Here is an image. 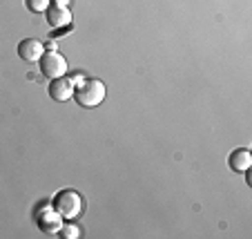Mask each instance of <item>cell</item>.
<instances>
[{
	"label": "cell",
	"mask_w": 252,
	"mask_h": 239,
	"mask_svg": "<svg viewBox=\"0 0 252 239\" xmlns=\"http://www.w3.org/2000/svg\"><path fill=\"white\" fill-rule=\"evenodd\" d=\"M105 83L98 81V78H83L76 87H74V96L71 99L76 101L81 107L85 110H92V107H98L105 101Z\"/></svg>",
	"instance_id": "obj_1"
},
{
	"label": "cell",
	"mask_w": 252,
	"mask_h": 239,
	"mask_svg": "<svg viewBox=\"0 0 252 239\" xmlns=\"http://www.w3.org/2000/svg\"><path fill=\"white\" fill-rule=\"evenodd\" d=\"M52 206L63 219H69L74 221L76 217L83 215V197L78 195L76 190H71V188H65V190H58L52 199Z\"/></svg>",
	"instance_id": "obj_2"
},
{
	"label": "cell",
	"mask_w": 252,
	"mask_h": 239,
	"mask_svg": "<svg viewBox=\"0 0 252 239\" xmlns=\"http://www.w3.org/2000/svg\"><path fill=\"white\" fill-rule=\"evenodd\" d=\"M38 67H40V72H43V76H47L52 81V78L65 76L67 74V58L58 49H45V54L38 61Z\"/></svg>",
	"instance_id": "obj_3"
},
{
	"label": "cell",
	"mask_w": 252,
	"mask_h": 239,
	"mask_svg": "<svg viewBox=\"0 0 252 239\" xmlns=\"http://www.w3.org/2000/svg\"><path fill=\"white\" fill-rule=\"evenodd\" d=\"M33 221H36V226H38L45 235H58V230H61V226H63V217L54 210L52 204H40V206L33 210Z\"/></svg>",
	"instance_id": "obj_4"
},
{
	"label": "cell",
	"mask_w": 252,
	"mask_h": 239,
	"mask_svg": "<svg viewBox=\"0 0 252 239\" xmlns=\"http://www.w3.org/2000/svg\"><path fill=\"white\" fill-rule=\"evenodd\" d=\"M74 81H71L69 76H58V78H52V83H49V96H52V101H56V103H65V101H69L71 96H74Z\"/></svg>",
	"instance_id": "obj_5"
},
{
	"label": "cell",
	"mask_w": 252,
	"mask_h": 239,
	"mask_svg": "<svg viewBox=\"0 0 252 239\" xmlns=\"http://www.w3.org/2000/svg\"><path fill=\"white\" fill-rule=\"evenodd\" d=\"M16 52L25 63H38L40 56L45 54V45L38 38H23L16 47Z\"/></svg>",
	"instance_id": "obj_6"
},
{
	"label": "cell",
	"mask_w": 252,
	"mask_h": 239,
	"mask_svg": "<svg viewBox=\"0 0 252 239\" xmlns=\"http://www.w3.org/2000/svg\"><path fill=\"white\" fill-rule=\"evenodd\" d=\"M45 16H47L49 27H54V29L69 27V23H71V11L67 5H56V2H52V5L47 7V11H45Z\"/></svg>",
	"instance_id": "obj_7"
},
{
	"label": "cell",
	"mask_w": 252,
	"mask_h": 239,
	"mask_svg": "<svg viewBox=\"0 0 252 239\" xmlns=\"http://www.w3.org/2000/svg\"><path fill=\"white\" fill-rule=\"evenodd\" d=\"M228 166L230 170H234V172H248L252 166V154L248 148H239L234 150V152H230L228 157Z\"/></svg>",
	"instance_id": "obj_8"
},
{
	"label": "cell",
	"mask_w": 252,
	"mask_h": 239,
	"mask_svg": "<svg viewBox=\"0 0 252 239\" xmlns=\"http://www.w3.org/2000/svg\"><path fill=\"white\" fill-rule=\"evenodd\" d=\"M49 5H52V0H25V7L32 14H43V11H47Z\"/></svg>",
	"instance_id": "obj_9"
},
{
	"label": "cell",
	"mask_w": 252,
	"mask_h": 239,
	"mask_svg": "<svg viewBox=\"0 0 252 239\" xmlns=\"http://www.w3.org/2000/svg\"><path fill=\"white\" fill-rule=\"evenodd\" d=\"M58 237H63V239H76V237H81V228H78V226H74V224H63L61 230H58Z\"/></svg>",
	"instance_id": "obj_10"
},
{
	"label": "cell",
	"mask_w": 252,
	"mask_h": 239,
	"mask_svg": "<svg viewBox=\"0 0 252 239\" xmlns=\"http://www.w3.org/2000/svg\"><path fill=\"white\" fill-rule=\"evenodd\" d=\"M45 49H56V43H54V40H49V43L45 45Z\"/></svg>",
	"instance_id": "obj_11"
}]
</instances>
